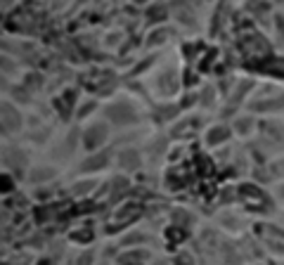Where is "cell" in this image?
Returning a JSON list of instances; mask_svg holds the SVG:
<instances>
[{
  "label": "cell",
  "mask_w": 284,
  "mask_h": 265,
  "mask_svg": "<svg viewBox=\"0 0 284 265\" xmlns=\"http://www.w3.org/2000/svg\"><path fill=\"white\" fill-rule=\"evenodd\" d=\"M104 140H107V128H104L102 123H95L93 128L85 132V140H83V142H85L88 149H95L97 145H102Z\"/></svg>",
  "instance_id": "obj_1"
},
{
  "label": "cell",
  "mask_w": 284,
  "mask_h": 265,
  "mask_svg": "<svg viewBox=\"0 0 284 265\" xmlns=\"http://www.w3.org/2000/svg\"><path fill=\"white\" fill-rule=\"evenodd\" d=\"M109 119L114 121V123H130V121H135V116H133V111L128 106L116 105L109 109Z\"/></svg>",
  "instance_id": "obj_2"
},
{
  "label": "cell",
  "mask_w": 284,
  "mask_h": 265,
  "mask_svg": "<svg viewBox=\"0 0 284 265\" xmlns=\"http://www.w3.org/2000/svg\"><path fill=\"white\" fill-rule=\"evenodd\" d=\"M7 126H10V131H17L19 128V116H17V111L12 106L2 105V128L7 131Z\"/></svg>",
  "instance_id": "obj_3"
},
{
  "label": "cell",
  "mask_w": 284,
  "mask_h": 265,
  "mask_svg": "<svg viewBox=\"0 0 284 265\" xmlns=\"http://www.w3.org/2000/svg\"><path fill=\"white\" fill-rule=\"evenodd\" d=\"M119 163H121L123 168H128V171H133L140 166V154H137L135 149H128V152H123L121 157H119Z\"/></svg>",
  "instance_id": "obj_4"
},
{
  "label": "cell",
  "mask_w": 284,
  "mask_h": 265,
  "mask_svg": "<svg viewBox=\"0 0 284 265\" xmlns=\"http://www.w3.org/2000/svg\"><path fill=\"white\" fill-rule=\"evenodd\" d=\"M228 140V128L225 126H216V128H211L208 131V137H206V142L213 147V145H218V142H225Z\"/></svg>",
  "instance_id": "obj_5"
},
{
  "label": "cell",
  "mask_w": 284,
  "mask_h": 265,
  "mask_svg": "<svg viewBox=\"0 0 284 265\" xmlns=\"http://www.w3.org/2000/svg\"><path fill=\"white\" fill-rule=\"evenodd\" d=\"M102 163H107V157H104V154H100V157H95V159H88L81 168H83V171H93V168L102 166Z\"/></svg>",
  "instance_id": "obj_6"
},
{
  "label": "cell",
  "mask_w": 284,
  "mask_h": 265,
  "mask_svg": "<svg viewBox=\"0 0 284 265\" xmlns=\"http://www.w3.org/2000/svg\"><path fill=\"white\" fill-rule=\"evenodd\" d=\"M145 258H147V253H140V251H133V253H123V256H121V263L130 265V263H135V261H145Z\"/></svg>",
  "instance_id": "obj_7"
},
{
  "label": "cell",
  "mask_w": 284,
  "mask_h": 265,
  "mask_svg": "<svg viewBox=\"0 0 284 265\" xmlns=\"http://www.w3.org/2000/svg\"><path fill=\"white\" fill-rule=\"evenodd\" d=\"M45 178H52V168H38L31 175V180H45Z\"/></svg>",
  "instance_id": "obj_8"
},
{
  "label": "cell",
  "mask_w": 284,
  "mask_h": 265,
  "mask_svg": "<svg viewBox=\"0 0 284 265\" xmlns=\"http://www.w3.org/2000/svg\"><path fill=\"white\" fill-rule=\"evenodd\" d=\"M251 126H254V123H251V119L237 121V131H239V132H249V131H251Z\"/></svg>",
  "instance_id": "obj_9"
},
{
  "label": "cell",
  "mask_w": 284,
  "mask_h": 265,
  "mask_svg": "<svg viewBox=\"0 0 284 265\" xmlns=\"http://www.w3.org/2000/svg\"><path fill=\"white\" fill-rule=\"evenodd\" d=\"M178 265H192V258H189L187 253H182V256H178Z\"/></svg>",
  "instance_id": "obj_10"
},
{
  "label": "cell",
  "mask_w": 284,
  "mask_h": 265,
  "mask_svg": "<svg viewBox=\"0 0 284 265\" xmlns=\"http://www.w3.org/2000/svg\"><path fill=\"white\" fill-rule=\"evenodd\" d=\"M90 263H93V253H85V256L78 258V265H90Z\"/></svg>",
  "instance_id": "obj_11"
},
{
  "label": "cell",
  "mask_w": 284,
  "mask_h": 265,
  "mask_svg": "<svg viewBox=\"0 0 284 265\" xmlns=\"http://www.w3.org/2000/svg\"><path fill=\"white\" fill-rule=\"evenodd\" d=\"M277 28L284 33V14H280V17H277Z\"/></svg>",
  "instance_id": "obj_12"
}]
</instances>
